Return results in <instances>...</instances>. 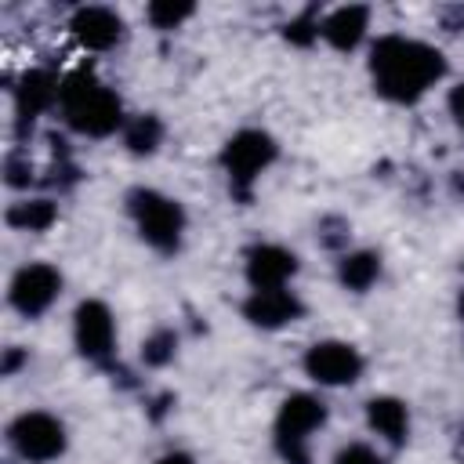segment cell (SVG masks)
<instances>
[{
    "mask_svg": "<svg viewBox=\"0 0 464 464\" xmlns=\"http://www.w3.org/2000/svg\"><path fill=\"white\" fill-rule=\"evenodd\" d=\"M370 76L381 98L413 105L446 76V58L424 40L392 33L370 47Z\"/></svg>",
    "mask_w": 464,
    "mask_h": 464,
    "instance_id": "obj_1",
    "label": "cell"
},
{
    "mask_svg": "<svg viewBox=\"0 0 464 464\" xmlns=\"http://www.w3.org/2000/svg\"><path fill=\"white\" fill-rule=\"evenodd\" d=\"M58 112L83 138H109V134H116V130L127 127L120 94L109 83H102L91 69H72L62 80Z\"/></svg>",
    "mask_w": 464,
    "mask_h": 464,
    "instance_id": "obj_2",
    "label": "cell"
},
{
    "mask_svg": "<svg viewBox=\"0 0 464 464\" xmlns=\"http://www.w3.org/2000/svg\"><path fill=\"white\" fill-rule=\"evenodd\" d=\"M127 214L138 228V236L160 250V254H174L181 246L185 236V207L160 192V188H130L127 192Z\"/></svg>",
    "mask_w": 464,
    "mask_h": 464,
    "instance_id": "obj_3",
    "label": "cell"
},
{
    "mask_svg": "<svg viewBox=\"0 0 464 464\" xmlns=\"http://www.w3.org/2000/svg\"><path fill=\"white\" fill-rule=\"evenodd\" d=\"M276 156H279V145H276L272 134H265L257 127H246V130L232 134L221 149V167L228 174V188L239 199H250L254 181L276 163Z\"/></svg>",
    "mask_w": 464,
    "mask_h": 464,
    "instance_id": "obj_4",
    "label": "cell"
},
{
    "mask_svg": "<svg viewBox=\"0 0 464 464\" xmlns=\"http://www.w3.org/2000/svg\"><path fill=\"white\" fill-rule=\"evenodd\" d=\"M326 424V402L308 392L283 399L276 413V450L286 464H308V439Z\"/></svg>",
    "mask_w": 464,
    "mask_h": 464,
    "instance_id": "obj_5",
    "label": "cell"
},
{
    "mask_svg": "<svg viewBox=\"0 0 464 464\" xmlns=\"http://www.w3.org/2000/svg\"><path fill=\"white\" fill-rule=\"evenodd\" d=\"M7 442L14 446V453L29 464H47V460H58L65 453V424L44 410H29V413H18L7 428Z\"/></svg>",
    "mask_w": 464,
    "mask_h": 464,
    "instance_id": "obj_6",
    "label": "cell"
},
{
    "mask_svg": "<svg viewBox=\"0 0 464 464\" xmlns=\"http://www.w3.org/2000/svg\"><path fill=\"white\" fill-rule=\"evenodd\" d=\"M62 294V272L47 261H33V265H22L14 276H11V286H7V301L14 312H22L25 319H36L44 315Z\"/></svg>",
    "mask_w": 464,
    "mask_h": 464,
    "instance_id": "obj_7",
    "label": "cell"
},
{
    "mask_svg": "<svg viewBox=\"0 0 464 464\" xmlns=\"http://www.w3.org/2000/svg\"><path fill=\"white\" fill-rule=\"evenodd\" d=\"M362 366H366L362 352L348 341H315L304 352V373L315 384H326V388L355 384L362 377Z\"/></svg>",
    "mask_w": 464,
    "mask_h": 464,
    "instance_id": "obj_8",
    "label": "cell"
},
{
    "mask_svg": "<svg viewBox=\"0 0 464 464\" xmlns=\"http://www.w3.org/2000/svg\"><path fill=\"white\" fill-rule=\"evenodd\" d=\"M72 341L80 348L83 359L91 362H105L116 348V319L109 312L105 301H80L76 304V315H72Z\"/></svg>",
    "mask_w": 464,
    "mask_h": 464,
    "instance_id": "obj_9",
    "label": "cell"
},
{
    "mask_svg": "<svg viewBox=\"0 0 464 464\" xmlns=\"http://www.w3.org/2000/svg\"><path fill=\"white\" fill-rule=\"evenodd\" d=\"M297 276V254L279 243H254L246 250V283L250 290H283Z\"/></svg>",
    "mask_w": 464,
    "mask_h": 464,
    "instance_id": "obj_10",
    "label": "cell"
},
{
    "mask_svg": "<svg viewBox=\"0 0 464 464\" xmlns=\"http://www.w3.org/2000/svg\"><path fill=\"white\" fill-rule=\"evenodd\" d=\"M69 33H72V40L83 51H109V47H116L123 40V18L112 7L87 4V7H76L72 11Z\"/></svg>",
    "mask_w": 464,
    "mask_h": 464,
    "instance_id": "obj_11",
    "label": "cell"
},
{
    "mask_svg": "<svg viewBox=\"0 0 464 464\" xmlns=\"http://www.w3.org/2000/svg\"><path fill=\"white\" fill-rule=\"evenodd\" d=\"M243 315H246V323H254L261 330H279V326L297 323L304 315V304L290 286H283V290H250V297L243 301Z\"/></svg>",
    "mask_w": 464,
    "mask_h": 464,
    "instance_id": "obj_12",
    "label": "cell"
},
{
    "mask_svg": "<svg viewBox=\"0 0 464 464\" xmlns=\"http://www.w3.org/2000/svg\"><path fill=\"white\" fill-rule=\"evenodd\" d=\"M58 91H62V80H54L47 69H29L22 72L18 87H14V112H18V127H33V120L47 109L58 105Z\"/></svg>",
    "mask_w": 464,
    "mask_h": 464,
    "instance_id": "obj_13",
    "label": "cell"
},
{
    "mask_svg": "<svg viewBox=\"0 0 464 464\" xmlns=\"http://www.w3.org/2000/svg\"><path fill=\"white\" fill-rule=\"evenodd\" d=\"M366 29H370V7L362 4H344V7H334L326 18H319V36L334 51H355Z\"/></svg>",
    "mask_w": 464,
    "mask_h": 464,
    "instance_id": "obj_14",
    "label": "cell"
},
{
    "mask_svg": "<svg viewBox=\"0 0 464 464\" xmlns=\"http://www.w3.org/2000/svg\"><path fill=\"white\" fill-rule=\"evenodd\" d=\"M366 424L392 446H402L410 439V410L395 395H373L366 402Z\"/></svg>",
    "mask_w": 464,
    "mask_h": 464,
    "instance_id": "obj_15",
    "label": "cell"
},
{
    "mask_svg": "<svg viewBox=\"0 0 464 464\" xmlns=\"http://www.w3.org/2000/svg\"><path fill=\"white\" fill-rule=\"evenodd\" d=\"M337 279H341L344 290H355V294L370 290L381 279V254H373V250H352V254H344L337 261Z\"/></svg>",
    "mask_w": 464,
    "mask_h": 464,
    "instance_id": "obj_16",
    "label": "cell"
},
{
    "mask_svg": "<svg viewBox=\"0 0 464 464\" xmlns=\"http://www.w3.org/2000/svg\"><path fill=\"white\" fill-rule=\"evenodd\" d=\"M58 221V207L54 199H22L7 207V225L18 232H44Z\"/></svg>",
    "mask_w": 464,
    "mask_h": 464,
    "instance_id": "obj_17",
    "label": "cell"
},
{
    "mask_svg": "<svg viewBox=\"0 0 464 464\" xmlns=\"http://www.w3.org/2000/svg\"><path fill=\"white\" fill-rule=\"evenodd\" d=\"M123 141H127V149L134 156H149L163 141V123L156 116H149V112L145 116H130L127 127H123Z\"/></svg>",
    "mask_w": 464,
    "mask_h": 464,
    "instance_id": "obj_18",
    "label": "cell"
},
{
    "mask_svg": "<svg viewBox=\"0 0 464 464\" xmlns=\"http://www.w3.org/2000/svg\"><path fill=\"white\" fill-rule=\"evenodd\" d=\"M192 4L188 0H152L149 7H145V14H149V22L156 25V29H178L185 18H192Z\"/></svg>",
    "mask_w": 464,
    "mask_h": 464,
    "instance_id": "obj_19",
    "label": "cell"
},
{
    "mask_svg": "<svg viewBox=\"0 0 464 464\" xmlns=\"http://www.w3.org/2000/svg\"><path fill=\"white\" fill-rule=\"evenodd\" d=\"M174 348H178L174 330H156V334L141 344V359H145L149 366H163V362H170V359H174Z\"/></svg>",
    "mask_w": 464,
    "mask_h": 464,
    "instance_id": "obj_20",
    "label": "cell"
},
{
    "mask_svg": "<svg viewBox=\"0 0 464 464\" xmlns=\"http://www.w3.org/2000/svg\"><path fill=\"white\" fill-rule=\"evenodd\" d=\"M286 36H290L294 44H312V40H319V18H315L312 11H304L297 22L286 25Z\"/></svg>",
    "mask_w": 464,
    "mask_h": 464,
    "instance_id": "obj_21",
    "label": "cell"
},
{
    "mask_svg": "<svg viewBox=\"0 0 464 464\" xmlns=\"http://www.w3.org/2000/svg\"><path fill=\"white\" fill-rule=\"evenodd\" d=\"M334 464H384V460H381V453L370 450L366 442H352V446H344V450L334 457Z\"/></svg>",
    "mask_w": 464,
    "mask_h": 464,
    "instance_id": "obj_22",
    "label": "cell"
},
{
    "mask_svg": "<svg viewBox=\"0 0 464 464\" xmlns=\"http://www.w3.org/2000/svg\"><path fill=\"white\" fill-rule=\"evenodd\" d=\"M4 170H7V185H29L33 181V167L29 163L22 167L18 156H7V167Z\"/></svg>",
    "mask_w": 464,
    "mask_h": 464,
    "instance_id": "obj_23",
    "label": "cell"
},
{
    "mask_svg": "<svg viewBox=\"0 0 464 464\" xmlns=\"http://www.w3.org/2000/svg\"><path fill=\"white\" fill-rule=\"evenodd\" d=\"M446 105H450V116H453V123L464 130V83H457V87L450 91Z\"/></svg>",
    "mask_w": 464,
    "mask_h": 464,
    "instance_id": "obj_24",
    "label": "cell"
},
{
    "mask_svg": "<svg viewBox=\"0 0 464 464\" xmlns=\"http://www.w3.org/2000/svg\"><path fill=\"white\" fill-rule=\"evenodd\" d=\"M156 464H196L188 453H167V457H160Z\"/></svg>",
    "mask_w": 464,
    "mask_h": 464,
    "instance_id": "obj_25",
    "label": "cell"
},
{
    "mask_svg": "<svg viewBox=\"0 0 464 464\" xmlns=\"http://www.w3.org/2000/svg\"><path fill=\"white\" fill-rule=\"evenodd\" d=\"M18 362H22V352H7V359H4V373H11Z\"/></svg>",
    "mask_w": 464,
    "mask_h": 464,
    "instance_id": "obj_26",
    "label": "cell"
},
{
    "mask_svg": "<svg viewBox=\"0 0 464 464\" xmlns=\"http://www.w3.org/2000/svg\"><path fill=\"white\" fill-rule=\"evenodd\" d=\"M457 312H460V319H464V290H460V301H457Z\"/></svg>",
    "mask_w": 464,
    "mask_h": 464,
    "instance_id": "obj_27",
    "label": "cell"
}]
</instances>
